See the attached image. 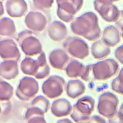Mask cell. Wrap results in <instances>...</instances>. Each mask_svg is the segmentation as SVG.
Masks as SVG:
<instances>
[{"instance_id": "1", "label": "cell", "mask_w": 123, "mask_h": 123, "mask_svg": "<svg viewBox=\"0 0 123 123\" xmlns=\"http://www.w3.org/2000/svg\"><path fill=\"white\" fill-rule=\"evenodd\" d=\"M72 31L89 41L98 40L101 35L97 15L93 12H86L74 18L71 23Z\"/></svg>"}, {"instance_id": "2", "label": "cell", "mask_w": 123, "mask_h": 123, "mask_svg": "<svg viewBox=\"0 0 123 123\" xmlns=\"http://www.w3.org/2000/svg\"><path fill=\"white\" fill-rule=\"evenodd\" d=\"M16 40L22 50L26 56H34L43 52L41 42L30 30L26 29L19 33Z\"/></svg>"}, {"instance_id": "3", "label": "cell", "mask_w": 123, "mask_h": 123, "mask_svg": "<svg viewBox=\"0 0 123 123\" xmlns=\"http://www.w3.org/2000/svg\"><path fill=\"white\" fill-rule=\"evenodd\" d=\"M119 65L113 59H108L92 64L94 80L104 81L115 75L118 72Z\"/></svg>"}, {"instance_id": "4", "label": "cell", "mask_w": 123, "mask_h": 123, "mask_svg": "<svg viewBox=\"0 0 123 123\" xmlns=\"http://www.w3.org/2000/svg\"><path fill=\"white\" fill-rule=\"evenodd\" d=\"M62 47L71 56L78 59L83 60L89 54L87 43L79 37H68L62 42Z\"/></svg>"}, {"instance_id": "5", "label": "cell", "mask_w": 123, "mask_h": 123, "mask_svg": "<svg viewBox=\"0 0 123 123\" xmlns=\"http://www.w3.org/2000/svg\"><path fill=\"white\" fill-rule=\"evenodd\" d=\"M57 15L62 21L69 23L82 8L84 0H56Z\"/></svg>"}, {"instance_id": "6", "label": "cell", "mask_w": 123, "mask_h": 123, "mask_svg": "<svg viewBox=\"0 0 123 123\" xmlns=\"http://www.w3.org/2000/svg\"><path fill=\"white\" fill-rule=\"evenodd\" d=\"M119 99L117 96L110 92L100 95L97 105L98 112L104 117L110 118L118 111Z\"/></svg>"}, {"instance_id": "7", "label": "cell", "mask_w": 123, "mask_h": 123, "mask_svg": "<svg viewBox=\"0 0 123 123\" xmlns=\"http://www.w3.org/2000/svg\"><path fill=\"white\" fill-rule=\"evenodd\" d=\"M38 90L39 86L37 81L33 77L25 76L20 80L15 94L20 100L28 101L34 98Z\"/></svg>"}, {"instance_id": "8", "label": "cell", "mask_w": 123, "mask_h": 123, "mask_svg": "<svg viewBox=\"0 0 123 123\" xmlns=\"http://www.w3.org/2000/svg\"><path fill=\"white\" fill-rule=\"evenodd\" d=\"M49 66L45 53L43 51L39 54L37 59L26 57L20 63L22 72L25 74L32 76H35Z\"/></svg>"}, {"instance_id": "9", "label": "cell", "mask_w": 123, "mask_h": 123, "mask_svg": "<svg viewBox=\"0 0 123 123\" xmlns=\"http://www.w3.org/2000/svg\"><path fill=\"white\" fill-rule=\"evenodd\" d=\"M66 82L59 75H54L49 77L42 86L43 94L49 98H54L60 96L64 90Z\"/></svg>"}, {"instance_id": "10", "label": "cell", "mask_w": 123, "mask_h": 123, "mask_svg": "<svg viewBox=\"0 0 123 123\" xmlns=\"http://www.w3.org/2000/svg\"><path fill=\"white\" fill-rule=\"evenodd\" d=\"M25 23L26 27L34 32H40L46 28L48 21L46 16L39 12L31 11L25 16Z\"/></svg>"}, {"instance_id": "11", "label": "cell", "mask_w": 123, "mask_h": 123, "mask_svg": "<svg viewBox=\"0 0 123 123\" xmlns=\"http://www.w3.org/2000/svg\"><path fill=\"white\" fill-rule=\"evenodd\" d=\"M94 6L95 10L106 22H115L118 19L120 11L116 5L113 3L104 4L95 0Z\"/></svg>"}, {"instance_id": "12", "label": "cell", "mask_w": 123, "mask_h": 123, "mask_svg": "<svg viewBox=\"0 0 123 123\" xmlns=\"http://www.w3.org/2000/svg\"><path fill=\"white\" fill-rule=\"evenodd\" d=\"M0 55L4 60H16L19 62L21 53L15 41L10 38L1 40L0 41Z\"/></svg>"}, {"instance_id": "13", "label": "cell", "mask_w": 123, "mask_h": 123, "mask_svg": "<svg viewBox=\"0 0 123 123\" xmlns=\"http://www.w3.org/2000/svg\"><path fill=\"white\" fill-rule=\"evenodd\" d=\"M95 101L91 97L86 96L79 98L73 106L72 110L83 116L90 117L94 110Z\"/></svg>"}, {"instance_id": "14", "label": "cell", "mask_w": 123, "mask_h": 123, "mask_svg": "<svg viewBox=\"0 0 123 123\" xmlns=\"http://www.w3.org/2000/svg\"><path fill=\"white\" fill-rule=\"evenodd\" d=\"M51 66L57 69L64 70L69 62V57L66 51L61 49L52 50L49 55Z\"/></svg>"}, {"instance_id": "15", "label": "cell", "mask_w": 123, "mask_h": 123, "mask_svg": "<svg viewBox=\"0 0 123 123\" xmlns=\"http://www.w3.org/2000/svg\"><path fill=\"white\" fill-rule=\"evenodd\" d=\"M5 9L11 17L20 18L27 12L28 6L25 0H7L5 3Z\"/></svg>"}, {"instance_id": "16", "label": "cell", "mask_w": 123, "mask_h": 123, "mask_svg": "<svg viewBox=\"0 0 123 123\" xmlns=\"http://www.w3.org/2000/svg\"><path fill=\"white\" fill-rule=\"evenodd\" d=\"M48 34L49 38L56 42H60L65 39L68 30L66 25L59 21H54L49 26Z\"/></svg>"}, {"instance_id": "17", "label": "cell", "mask_w": 123, "mask_h": 123, "mask_svg": "<svg viewBox=\"0 0 123 123\" xmlns=\"http://www.w3.org/2000/svg\"><path fill=\"white\" fill-rule=\"evenodd\" d=\"M101 39L108 47H114L121 41V33L116 26L110 25L104 28Z\"/></svg>"}, {"instance_id": "18", "label": "cell", "mask_w": 123, "mask_h": 123, "mask_svg": "<svg viewBox=\"0 0 123 123\" xmlns=\"http://www.w3.org/2000/svg\"><path fill=\"white\" fill-rule=\"evenodd\" d=\"M18 62L16 60H4L0 64V75L7 80L15 78L19 74Z\"/></svg>"}, {"instance_id": "19", "label": "cell", "mask_w": 123, "mask_h": 123, "mask_svg": "<svg viewBox=\"0 0 123 123\" xmlns=\"http://www.w3.org/2000/svg\"><path fill=\"white\" fill-rule=\"evenodd\" d=\"M50 109L53 115L57 117H62L70 114L72 111L73 107L68 100L61 98L52 102Z\"/></svg>"}, {"instance_id": "20", "label": "cell", "mask_w": 123, "mask_h": 123, "mask_svg": "<svg viewBox=\"0 0 123 123\" xmlns=\"http://www.w3.org/2000/svg\"><path fill=\"white\" fill-rule=\"evenodd\" d=\"M85 90V84L79 79L69 81L66 86V92L67 96L73 99L83 95Z\"/></svg>"}, {"instance_id": "21", "label": "cell", "mask_w": 123, "mask_h": 123, "mask_svg": "<svg viewBox=\"0 0 123 123\" xmlns=\"http://www.w3.org/2000/svg\"><path fill=\"white\" fill-rule=\"evenodd\" d=\"M91 52L92 56L95 59L103 60L110 54L111 48L105 44L101 39L92 44Z\"/></svg>"}, {"instance_id": "22", "label": "cell", "mask_w": 123, "mask_h": 123, "mask_svg": "<svg viewBox=\"0 0 123 123\" xmlns=\"http://www.w3.org/2000/svg\"><path fill=\"white\" fill-rule=\"evenodd\" d=\"M16 33V27L12 20L7 17L0 19V35L1 36L14 37Z\"/></svg>"}, {"instance_id": "23", "label": "cell", "mask_w": 123, "mask_h": 123, "mask_svg": "<svg viewBox=\"0 0 123 123\" xmlns=\"http://www.w3.org/2000/svg\"><path fill=\"white\" fill-rule=\"evenodd\" d=\"M85 66L80 62L72 60L70 61L65 68L67 75L70 78L80 77L85 69Z\"/></svg>"}, {"instance_id": "24", "label": "cell", "mask_w": 123, "mask_h": 123, "mask_svg": "<svg viewBox=\"0 0 123 123\" xmlns=\"http://www.w3.org/2000/svg\"><path fill=\"white\" fill-rule=\"evenodd\" d=\"M13 94V88L8 82L0 80V100L1 101H9Z\"/></svg>"}, {"instance_id": "25", "label": "cell", "mask_w": 123, "mask_h": 123, "mask_svg": "<svg viewBox=\"0 0 123 123\" xmlns=\"http://www.w3.org/2000/svg\"><path fill=\"white\" fill-rule=\"evenodd\" d=\"M30 107H36L41 109L45 113H47L50 106L49 100L42 95H38L31 101Z\"/></svg>"}, {"instance_id": "26", "label": "cell", "mask_w": 123, "mask_h": 123, "mask_svg": "<svg viewBox=\"0 0 123 123\" xmlns=\"http://www.w3.org/2000/svg\"><path fill=\"white\" fill-rule=\"evenodd\" d=\"M53 2L54 0H33L34 7L41 11L47 10L50 9Z\"/></svg>"}, {"instance_id": "27", "label": "cell", "mask_w": 123, "mask_h": 123, "mask_svg": "<svg viewBox=\"0 0 123 123\" xmlns=\"http://www.w3.org/2000/svg\"><path fill=\"white\" fill-rule=\"evenodd\" d=\"M44 112L41 109L36 107H30L26 110L25 117L28 121L36 116H44Z\"/></svg>"}, {"instance_id": "28", "label": "cell", "mask_w": 123, "mask_h": 123, "mask_svg": "<svg viewBox=\"0 0 123 123\" xmlns=\"http://www.w3.org/2000/svg\"><path fill=\"white\" fill-rule=\"evenodd\" d=\"M80 77L85 81L94 80L92 72V64L87 65L85 66L84 72Z\"/></svg>"}, {"instance_id": "29", "label": "cell", "mask_w": 123, "mask_h": 123, "mask_svg": "<svg viewBox=\"0 0 123 123\" xmlns=\"http://www.w3.org/2000/svg\"><path fill=\"white\" fill-rule=\"evenodd\" d=\"M111 87L114 92L123 95V84L118 81L117 77L112 80L111 83Z\"/></svg>"}, {"instance_id": "30", "label": "cell", "mask_w": 123, "mask_h": 123, "mask_svg": "<svg viewBox=\"0 0 123 123\" xmlns=\"http://www.w3.org/2000/svg\"><path fill=\"white\" fill-rule=\"evenodd\" d=\"M108 123H123V113L118 110L113 116L108 119Z\"/></svg>"}, {"instance_id": "31", "label": "cell", "mask_w": 123, "mask_h": 123, "mask_svg": "<svg viewBox=\"0 0 123 123\" xmlns=\"http://www.w3.org/2000/svg\"><path fill=\"white\" fill-rule=\"evenodd\" d=\"M12 105L9 101H3V103L1 102V115H7L11 111Z\"/></svg>"}, {"instance_id": "32", "label": "cell", "mask_w": 123, "mask_h": 123, "mask_svg": "<svg viewBox=\"0 0 123 123\" xmlns=\"http://www.w3.org/2000/svg\"><path fill=\"white\" fill-rule=\"evenodd\" d=\"M114 56L121 63L123 64V44L117 48L114 52Z\"/></svg>"}, {"instance_id": "33", "label": "cell", "mask_w": 123, "mask_h": 123, "mask_svg": "<svg viewBox=\"0 0 123 123\" xmlns=\"http://www.w3.org/2000/svg\"><path fill=\"white\" fill-rule=\"evenodd\" d=\"M88 122L89 123H107L105 119L97 115L91 116Z\"/></svg>"}, {"instance_id": "34", "label": "cell", "mask_w": 123, "mask_h": 123, "mask_svg": "<svg viewBox=\"0 0 123 123\" xmlns=\"http://www.w3.org/2000/svg\"><path fill=\"white\" fill-rule=\"evenodd\" d=\"M27 123H47L44 116H36L29 120Z\"/></svg>"}, {"instance_id": "35", "label": "cell", "mask_w": 123, "mask_h": 123, "mask_svg": "<svg viewBox=\"0 0 123 123\" xmlns=\"http://www.w3.org/2000/svg\"><path fill=\"white\" fill-rule=\"evenodd\" d=\"M115 23L121 31H123V10L120 11L119 18Z\"/></svg>"}, {"instance_id": "36", "label": "cell", "mask_w": 123, "mask_h": 123, "mask_svg": "<svg viewBox=\"0 0 123 123\" xmlns=\"http://www.w3.org/2000/svg\"><path fill=\"white\" fill-rule=\"evenodd\" d=\"M116 77L118 81L123 84V67L120 70L118 75Z\"/></svg>"}, {"instance_id": "37", "label": "cell", "mask_w": 123, "mask_h": 123, "mask_svg": "<svg viewBox=\"0 0 123 123\" xmlns=\"http://www.w3.org/2000/svg\"><path fill=\"white\" fill-rule=\"evenodd\" d=\"M97 0L100 3L104 4H112L114 2L116 1V0Z\"/></svg>"}, {"instance_id": "38", "label": "cell", "mask_w": 123, "mask_h": 123, "mask_svg": "<svg viewBox=\"0 0 123 123\" xmlns=\"http://www.w3.org/2000/svg\"><path fill=\"white\" fill-rule=\"evenodd\" d=\"M57 123H73L68 118H64L59 120Z\"/></svg>"}, {"instance_id": "39", "label": "cell", "mask_w": 123, "mask_h": 123, "mask_svg": "<svg viewBox=\"0 0 123 123\" xmlns=\"http://www.w3.org/2000/svg\"><path fill=\"white\" fill-rule=\"evenodd\" d=\"M0 16H1L4 12V8H3V5H2V1H0Z\"/></svg>"}, {"instance_id": "40", "label": "cell", "mask_w": 123, "mask_h": 123, "mask_svg": "<svg viewBox=\"0 0 123 123\" xmlns=\"http://www.w3.org/2000/svg\"><path fill=\"white\" fill-rule=\"evenodd\" d=\"M119 111H121L122 113H123V103L121 105V106L120 107L119 110Z\"/></svg>"}, {"instance_id": "41", "label": "cell", "mask_w": 123, "mask_h": 123, "mask_svg": "<svg viewBox=\"0 0 123 123\" xmlns=\"http://www.w3.org/2000/svg\"><path fill=\"white\" fill-rule=\"evenodd\" d=\"M121 37L123 38V31H121Z\"/></svg>"}, {"instance_id": "42", "label": "cell", "mask_w": 123, "mask_h": 123, "mask_svg": "<svg viewBox=\"0 0 123 123\" xmlns=\"http://www.w3.org/2000/svg\"><path fill=\"white\" fill-rule=\"evenodd\" d=\"M89 123L88 122H86V123Z\"/></svg>"}, {"instance_id": "43", "label": "cell", "mask_w": 123, "mask_h": 123, "mask_svg": "<svg viewBox=\"0 0 123 123\" xmlns=\"http://www.w3.org/2000/svg\"><path fill=\"white\" fill-rule=\"evenodd\" d=\"M119 0H116V1H119Z\"/></svg>"}, {"instance_id": "44", "label": "cell", "mask_w": 123, "mask_h": 123, "mask_svg": "<svg viewBox=\"0 0 123 123\" xmlns=\"http://www.w3.org/2000/svg\"><path fill=\"white\" fill-rule=\"evenodd\" d=\"M2 0H1V1H2Z\"/></svg>"}]
</instances>
